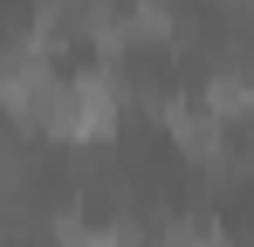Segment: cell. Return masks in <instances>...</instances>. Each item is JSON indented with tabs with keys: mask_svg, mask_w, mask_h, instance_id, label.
I'll return each mask as SVG.
<instances>
[{
	"mask_svg": "<svg viewBox=\"0 0 254 247\" xmlns=\"http://www.w3.org/2000/svg\"><path fill=\"white\" fill-rule=\"evenodd\" d=\"M117 130V76L110 69H76L62 76V103L48 117V137H69V144H96Z\"/></svg>",
	"mask_w": 254,
	"mask_h": 247,
	"instance_id": "obj_1",
	"label": "cell"
},
{
	"mask_svg": "<svg viewBox=\"0 0 254 247\" xmlns=\"http://www.w3.org/2000/svg\"><path fill=\"white\" fill-rule=\"evenodd\" d=\"M55 103H62V76L48 69L35 48H21V55H7V62H0V110H7L14 124L48 130Z\"/></svg>",
	"mask_w": 254,
	"mask_h": 247,
	"instance_id": "obj_2",
	"label": "cell"
},
{
	"mask_svg": "<svg viewBox=\"0 0 254 247\" xmlns=\"http://www.w3.org/2000/svg\"><path fill=\"white\" fill-rule=\"evenodd\" d=\"M199 103H206L220 124L254 117V69H213V76H206V89H199Z\"/></svg>",
	"mask_w": 254,
	"mask_h": 247,
	"instance_id": "obj_3",
	"label": "cell"
},
{
	"mask_svg": "<svg viewBox=\"0 0 254 247\" xmlns=\"http://www.w3.org/2000/svg\"><path fill=\"white\" fill-rule=\"evenodd\" d=\"M158 247H227V227L206 220V213H179L158 227Z\"/></svg>",
	"mask_w": 254,
	"mask_h": 247,
	"instance_id": "obj_4",
	"label": "cell"
}]
</instances>
